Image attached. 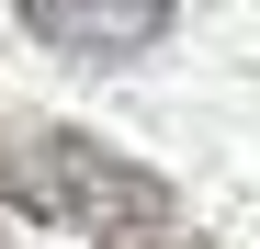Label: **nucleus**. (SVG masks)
<instances>
[{
	"label": "nucleus",
	"instance_id": "obj_1",
	"mask_svg": "<svg viewBox=\"0 0 260 249\" xmlns=\"http://www.w3.org/2000/svg\"><path fill=\"white\" fill-rule=\"evenodd\" d=\"M0 204L12 215H46V227H79V238L170 227V181L147 159L79 136V124H46V113H0Z\"/></svg>",
	"mask_w": 260,
	"mask_h": 249
},
{
	"label": "nucleus",
	"instance_id": "obj_4",
	"mask_svg": "<svg viewBox=\"0 0 260 249\" xmlns=\"http://www.w3.org/2000/svg\"><path fill=\"white\" fill-rule=\"evenodd\" d=\"M0 249H12V238H0Z\"/></svg>",
	"mask_w": 260,
	"mask_h": 249
},
{
	"label": "nucleus",
	"instance_id": "obj_2",
	"mask_svg": "<svg viewBox=\"0 0 260 249\" xmlns=\"http://www.w3.org/2000/svg\"><path fill=\"white\" fill-rule=\"evenodd\" d=\"M181 0H23V34L46 57H147Z\"/></svg>",
	"mask_w": 260,
	"mask_h": 249
},
{
	"label": "nucleus",
	"instance_id": "obj_3",
	"mask_svg": "<svg viewBox=\"0 0 260 249\" xmlns=\"http://www.w3.org/2000/svg\"><path fill=\"white\" fill-rule=\"evenodd\" d=\"M113 249H215V238H181V227H136V238H113Z\"/></svg>",
	"mask_w": 260,
	"mask_h": 249
}]
</instances>
